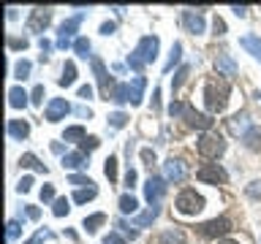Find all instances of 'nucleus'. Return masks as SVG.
Listing matches in <instances>:
<instances>
[{
    "instance_id": "nucleus-1",
    "label": "nucleus",
    "mask_w": 261,
    "mask_h": 244,
    "mask_svg": "<svg viewBox=\"0 0 261 244\" xmlns=\"http://www.w3.org/2000/svg\"><path fill=\"white\" fill-rule=\"evenodd\" d=\"M228 95H231V87H228L226 79H210L207 87H204V103L212 114H220L226 109Z\"/></svg>"
},
{
    "instance_id": "nucleus-2",
    "label": "nucleus",
    "mask_w": 261,
    "mask_h": 244,
    "mask_svg": "<svg viewBox=\"0 0 261 244\" xmlns=\"http://www.w3.org/2000/svg\"><path fill=\"white\" fill-rule=\"evenodd\" d=\"M174 209L179 211V215H199V211L204 209V195H199L193 190V187H188V190H182L177 195V201H174Z\"/></svg>"
},
{
    "instance_id": "nucleus-3",
    "label": "nucleus",
    "mask_w": 261,
    "mask_h": 244,
    "mask_svg": "<svg viewBox=\"0 0 261 244\" xmlns=\"http://www.w3.org/2000/svg\"><path fill=\"white\" fill-rule=\"evenodd\" d=\"M196 149H199V155H204V158L218 160L220 155L226 152V141H223V136H218V133H204L199 138V144H196Z\"/></svg>"
},
{
    "instance_id": "nucleus-4",
    "label": "nucleus",
    "mask_w": 261,
    "mask_h": 244,
    "mask_svg": "<svg viewBox=\"0 0 261 244\" xmlns=\"http://www.w3.org/2000/svg\"><path fill=\"white\" fill-rule=\"evenodd\" d=\"M171 114H182V117L188 119V125H193V128H199V130H207V128H212V119L207 117V114L193 111L188 103H171Z\"/></svg>"
},
{
    "instance_id": "nucleus-5",
    "label": "nucleus",
    "mask_w": 261,
    "mask_h": 244,
    "mask_svg": "<svg viewBox=\"0 0 261 244\" xmlns=\"http://www.w3.org/2000/svg\"><path fill=\"white\" fill-rule=\"evenodd\" d=\"M196 179H199V182H207V185H218V182L223 185L228 179V174L218 166V163H207V166H201L196 171Z\"/></svg>"
},
{
    "instance_id": "nucleus-6",
    "label": "nucleus",
    "mask_w": 261,
    "mask_h": 244,
    "mask_svg": "<svg viewBox=\"0 0 261 244\" xmlns=\"http://www.w3.org/2000/svg\"><path fill=\"white\" fill-rule=\"evenodd\" d=\"M228 231H231V220L228 217H215L210 220V223L199 225V233L207 236V239H215V236H226Z\"/></svg>"
},
{
    "instance_id": "nucleus-7",
    "label": "nucleus",
    "mask_w": 261,
    "mask_h": 244,
    "mask_svg": "<svg viewBox=\"0 0 261 244\" xmlns=\"http://www.w3.org/2000/svg\"><path fill=\"white\" fill-rule=\"evenodd\" d=\"M163 174H166V179H171V182H182L185 174H188V168H185L182 160L169 158L166 163H163Z\"/></svg>"
},
{
    "instance_id": "nucleus-8",
    "label": "nucleus",
    "mask_w": 261,
    "mask_h": 244,
    "mask_svg": "<svg viewBox=\"0 0 261 244\" xmlns=\"http://www.w3.org/2000/svg\"><path fill=\"white\" fill-rule=\"evenodd\" d=\"M150 244H185V233L177 231V228H169V231H163L158 236H152Z\"/></svg>"
},
{
    "instance_id": "nucleus-9",
    "label": "nucleus",
    "mask_w": 261,
    "mask_h": 244,
    "mask_svg": "<svg viewBox=\"0 0 261 244\" xmlns=\"http://www.w3.org/2000/svg\"><path fill=\"white\" fill-rule=\"evenodd\" d=\"M65 114H68V103H65L63 98H55V101L46 106V119H49V122H57V119H63Z\"/></svg>"
},
{
    "instance_id": "nucleus-10",
    "label": "nucleus",
    "mask_w": 261,
    "mask_h": 244,
    "mask_svg": "<svg viewBox=\"0 0 261 244\" xmlns=\"http://www.w3.org/2000/svg\"><path fill=\"white\" fill-rule=\"evenodd\" d=\"M155 52H158V38H142L136 54H142V63H150L155 60Z\"/></svg>"
},
{
    "instance_id": "nucleus-11",
    "label": "nucleus",
    "mask_w": 261,
    "mask_h": 244,
    "mask_svg": "<svg viewBox=\"0 0 261 244\" xmlns=\"http://www.w3.org/2000/svg\"><path fill=\"white\" fill-rule=\"evenodd\" d=\"M163 190H166V185H163V179H158V176H150V182H147V201H150L152 206H155V203L161 201Z\"/></svg>"
},
{
    "instance_id": "nucleus-12",
    "label": "nucleus",
    "mask_w": 261,
    "mask_h": 244,
    "mask_svg": "<svg viewBox=\"0 0 261 244\" xmlns=\"http://www.w3.org/2000/svg\"><path fill=\"white\" fill-rule=\"evenodd\" d=\"M49 16H52V11H49V8H36V11H33V19L28 22V27H30V30H41V27H46Z\"/></svg>"
},
{
    "instance_id": "nucleus-13",
    "label": "nucleus",
    "mask_w": 261,
    "mask_h": 244,
    "mask_svg": "<svg viewBox=\"0 0 261 244\" xmlns=\"http://www.w3.org/2000/svg\"><path fill=\"white\" fill-rule=\"evenodd\" d=\"M215 68H218V71H223L226 76H234V73H237V65L231 63V57L223 54V52H220V54L215 57Z\"/></svg>"
},
{
    "instance_id": "nucleus-14",
    "label": "nucleus",
    "mask_w": 261,
    "mask_h": 244,
    "mask_svg": "<svg viewBox=\"0 0 261 244\" xmlns=\"http://www.w3.org/2000/svg\"><path fill=\"white\" fill-rule=\"evenodd\" d=\"M242 141L248 149H261V128H250L248 133L242 136Z\"/></svg>"
},
{
    "instance_id": "nucleus-15",
    "label": "nucleus",
    "mask_w": 261,
    "mask_h": 244,
    "mask_svg": "<svg viewBox=\"0 0 261 244\" xmlns=\"http://www.w3.org/2000/svg\"><path fill=\"white\" fill-rule=\"evenodd\" d=\"M182 22H185V27L191 30V33H201L204 30L201 16H193V11H182Z\"/></svg>"
},
{
    "instance_id": "nucleus-16",
    "label": "nucleus",
    "mask_w": 261,
    "mask_h": 244,
    "mask_svg": "<svg viewBox=\"0 0 261 244\" xmlns=\"http://www.w3.org/2000/svg\"><path fill=\"white\" fill-rule=\"evenodd\" d=\"M63 166H65V168H85L87 160H85V155L71 152V155H65V158H63Z\"/></svg>"
},
{
    "instance_id": "nucleus-17",
    "label": "nucleus",
    "mask_w": 261,
    "mask_h": 244,
    "mask_svg": "<svg viewBox=\"0 0 261 244\" xmlns=\"http://www.w3.org/2000/svg\"><path fill=\"white\" fill-rule=\"evenodd\" d=\"M8 133H11L14 138H24L30 133V128H28V122H19V119H11L8 122Z\"/></svg>"
},
{
    "instance_id": "nucleus-18",
    "label": "nucleus",
    "mask_w": 261,
    "mask_h": 244,
    "mask_svg": "<svg viewBox=\"0 0 261 244\" xmlns=\"http://www.w3.org/2000/svg\"><path fill=\"white\" fill-rule=\"evenodd\" d=\"M73 79H76V65H73V63H65L63 76H60V84H63V87H71Z\"/></svg>"
},
{
    "instance_id": "nucleus-19",
    "label": "nucleus",
    "mask_w": 261,
    "mask_h": 244,
    "mask_svg": "<svg viewBox=\"0 0 261 244\" xmlns=\"http://www.w3.org/2000/svg\"><path fill=\"white\" fill-rule=\"evenodd\" d=\"M8 98H11V106H14V109H19V106L28 103V93H24V89H19V87H14L11 93H8Z\"/></svg>"
},
{
    "instance_id": "nucleus-20",
    "label": "nucleus",
    "mask_w": 261,
    "mask_h": 244,
    "mask_svg": "<svg viewBox=\"0 0 261 244\" xmlns=\"http://www.w3.org/2000/svg\"><path fill=\"white\" fill-rule=\"evenodd\" d=\"M63 138L65 141H76V138H82L85 141V128H79V125H73V128H65V133H63Z\"/></svg>"
},
{
    "instance_id": "nucleus-21",
    "label": "nucleus",
    "mask_w": 261,
    "mask_h": 244,
    "mask_svg": "<svg viewBox=\"0 0 261 244\" xmlns=\"http://www.w3.org/2000/svg\"><path fill=\"white\" fill-rule=\"evenodd\" d=\"M95 195H98L95 187H87V190H76L73 201H76V203H85V201H90V198H95Z\"/></svg>"
},
{
    "instance_id": "nucleus-22",
    "label": "nucleus",
    "mask_w": 261,
    "mask_h": 244,
    "mask_svg": "<svg viewBox=\"0 0 261 244\" xmlns=\"http://www.w3.org/2000/svg\"><path fill=\"white\" fill-rule=\"evenodd\" d=\"M242 46H245V49H253V52H256V57L261 60V41H258L256 36H248V38L242 41Z\"/></svg>"
},
{
    "instance_id": "nucleus-23",
    "label": "nucleus",
    "mask_w": 261,
    "mask_h": 244,
    "mask_svg": "<svg viewBox=\"0 0 261 244\" xmlns=\"http://www.w3.org/2000/svg\"><path fill=\"white\" fill-rule=\"evenodd\" d=\"M136 206H139V203H136L134 195H122V198H120V209L125 211V215H128V211H136Z\"/></svg>"
},
{
    "instance_id": "nucleus-24",
    "label": "nucleus",
    "mask_w": 261,
    "mask_h": 244,
    "mask_svg": "<svg viewBox=\"0 0 261 244\" xmlns=\"http://www.w3.org/2000/svg\"><path fill=\"white\" fill-rule=\"evenodd\" d=\"M155 217H158V206H150V211H144L142 217H136V225H147V223H152Z\"/></svg>"
},
{
    "instance_id": "nucleus-25",
    "label": "nucleus",
    "mask_w": 261,
    "mask_h": 244,
    "mask_svg": "<svg viewBox=\"0 0 261 244\" xmlns=\"http://www.w3.org/2000/svg\"><path fill=\"white\" fill-rule=\"evenodd\" d=\"M103 171H106V176H109L112 182H114V179H117V158H109V160H106Z\"/></svg>"
},
{
    "instance_id": "nucleus-26",
    "label": "nucleus",
    "mask_w": 261,
    "mask_h": 244,
    "mask_svg": "<svg viewBox=\"0 0 261 244\" xmlns=\"http://www.w3.org/2000/svg\"><path fill=\"white\" fill-rule=\"evenodd\" d=\"M103 220H106L103 215H93V217H87V220H85V228H87V231H90V233H93V231H95V228H98V225H101V223H103Z\"/></svg>"
},
{
    "instance_id": "nucleus-27",
    "label": "nucleus",
    "mask_w": 261,
    "mask_h": 244,
    "mask_svg": "<svg viewBox=\"0 0 261 244\" xmlns=\"http://www.w3.org/2000/svg\"><path fill=\"white\" fill-rule=\"evenodd\" d=\"M22 166H28V168H38V171H44V166H41V163L36 160V155H22Z\"/></svg>"
},
{
    "instance_id": "nucleus-28",
    "label": "nucleus",
    "mask_w": 261,
    "mask_h": 244,
    "mask_svg": "<svg viewBox=\"0 0 261 244\" xmlns=\"http://www.w3.org/2000/svg\"><path fill=\"white\" fill-rule=\"evenodd\" d=\"M55 215H57V217L68 215V201H65V198H57V201H55Z\"/></svg>"
},
{
    "instance_id": "nucleus-29",
    "label": "nucleus",
    "mask_w": 261,
    "mask_h": 244,
    "mask_svg": "<svg viewBox=\"0 0 261 244\" xmlns=\"http://www.w3.org/2000/svg\"><path fill=\"white\" fill-rule=\"evenodd\" d=\"M98 144H101V141H98V138H95V136H87V138H85V141H82V149H87V152H93V149H95V146H98Z\"/></svg>"
},
{
    "instance_id": "nucleus-30",
    "label": "nucleus",
    "mask_w": 261,
    "mask_h": 244,
    "mask_svg": "<svg viewBox=\"0 0 261 244\" xmlns=\"http://www.w3.org/2000/svg\"><path fill=\"white\" fill-rule=\"evenodd\" d=\"M185 76H188V65H185V68H179V73H177V76H174V81H171V87H179V84H182V81H185Z\"/></svg>"
},
{
    "instance_id": "nucleus-31",
    "label": "nucleus",
    "mask_w": 261,
    "mask_h": 244,
    "mask_svg": "<svg viewBox=\"0 0 261 244\" xmlns=\"http://www.w3.org/2000/svg\"><path fill=\"white\" fill-rule=\"evenodd\" d=\"M248 195H250V198H261V182H250Z\"/></svg>"
},
{
    "instance_id": "nucleus-32",
    "label": "nucleus",
    "mask_w": 261,
    "mask_h": 244,
    "mask_svg": "<svg viewBox=\"0 0 261 244\" xmlns=\"http://www.w3.org/2000/svg\"><path fill=\"white\" fill-rule=\"evenodd\" d=\"M76 52H79L82 57H87V52H90V44H87L85 38H79V41H76Z\"/></svg>"
},
{
    "instance_id": "nucleus-33",
    "label": "nucleus",
    "mask_w": 261,
    "mask_h": 244,
    "mask_svg": "<svg viewBox=\"0 0 261 244\" xmlns=\"http://www.w3.org/2000/svg\"><path fill=\"white\" fill-rule=\"evenodd\" d=\"M28 71H30V63H19V65H16V76H19V79L28 76Z\"/></svg>"
},
{
    "instance_id": "nucleus-34",
    "label": "nucleus",
    "mask_w": 261,
    "mask_h": 244,
    "mask_svg": "<svg viewBox=\"0 0 261 244\" xmlns=\"http://www.w3.org/2000/svg\"><path fill=\"white\" fill-rule=\"evenodd\" d=\"M52 198H55V190H52V185H46L41 190V201H52Z\"/></svg>"
},
{
    "instance_id": "nucleus-35",
    "label": "nucleus",
    "mask_w": 261,
    "mask_h": 244,
    "mask_svg": "<svg viewBox=\"0 0 261 244\" xmlns=\"http://www.w3.org/2000/svg\"><path fill=\"white\" fill-rule=\"evenodd\" d=\"M125 119H128L125 114H114V117H112V125H114V128H122V125H125Z\"/></svg>"
},
{
    "instance_id": "nucleus-36",
    "label": "nucleus",
    "mask_w": 261,
    "mask_h": 244,
    "mask_svg": "<svg viewBox=\"0 0 261 244\" xmlns=\"http://www.w3.org/2000/svg\"><path fill=\"white\" fill-rule=\"evenodd\" d=\"M44 101V87H36L33 89V103H41Z\"/></svg>"
},
{
    "instance_id": "nucleus-37",
    "label": "nucleus",
    "mask_w": 261,
    "mask_h": 244,
    "mask_svg": "<svg viewBox=\"0 0 261 244\" xmlns=\"http://www.w3.org/2000/svg\"><path fill=\"white\" fill-rule=\"evenodd\" d=\"M103 244H125V241H122L117 233H109V236H106V239H103Z\"/></svg>"
},
{
    "instance_id": "nucleus-38",
    "label": "nucleus",
    "mask_w": 261,
    "mask_h": 244,
    "mask_svg": "<svg viewBox=\"0 0 261 244\" xmlns=\"http://www.w3.org/2000/svg\"><path fill=\"white\" fill-rule=\"evenodd\" d=\"M71 182H73V185H93V182H90V179H85V176H71Z\"/></svg>"
},
{
    "instance_id": "nucleus-39",
    "label": "nucleus",
    "mask_w": 261,
    "mask_h": 244,
    "mask_svg": "<svg viewBox=\"0 0 261 244\" xmlns=\"http://www.w3.org/2000/svg\"><path fill=\"white\" fill-rule=\"evenodd\" d=\"M30 185H33V179L28 176V179H22V182H19V190L24 193V190H30Z\"/></svg>"
},
{
    "instance_id": "nucleus-40",
    "label": "nucleus",
    "mask_w": 261,
    "mask_h": 244,
    "mask_svg": "<svg viewBox=\"0 0 261 244\" xmlns=\"http://www.w3.org/2000/svg\"><path fill=\"white\" fill-rule=\"evenodd\" d=\"M125 182H128V187H134V182H136V171H128Z\"/></svg>"
},
{
    "instance_id": "nucleus-41",
    "label": "nucleus",
    "mask_w": 261,
    "mask_h": 244,
    "mask_svg": "<svg viewBox=\"0 0 261 244\" xmlns=\"http://www.w3.org/2000/svg\"><path fill=\"white\" fill-rule=\"evenodd\" d=\"M223 30H226V24L220 19H215V33H218V36H223Z\"/></svg>"
},
{
    "instance_id": "nucleus-42",
    "label": "nucleus",
    "mask_w": 261,
    "mask_h": 244,
    "mask_svg": "<svg viewBox=\"0 0 261 244\" xmlns=\"http://www.w3.org/2000/svg\"><path fill=\"white\" fill-rule=\"evenodd\" d=\"M142 158H144V160H147V163H150V166H152V160H155V155H152L150 149H144V152H142Z\"/></svg>"
},
{
    "instance_id": "nucleus-43",
    "label": "nucleus",
    "mask_w": 261,
    "mask_h": 244,
    "mask_svg": "<svg viewBox=\"0 0 261 244\" xmlns=\"http://www.w3.org/2000/svg\"><path fill=\"white\" fill-rule=\"evenodd\" d=\"M79 95H82V98H90V95H93V87H82Z\"/></svg>"
},
{
    "instance_id": "nucleus-44",
    "label": "nucleus",
    "mask_w": 261,
    "mask_h": 244,
    "mask_svg": "<svg viewBox=\"0 0 261 244\" xmlns=\"http://www.w3.org/2000/svg\"><path fill=\"white\" fill-rule=\"evenodd\" d=\"M218 244H240V241H228V239H220Z\"/></svg>"
}]
</instances>
